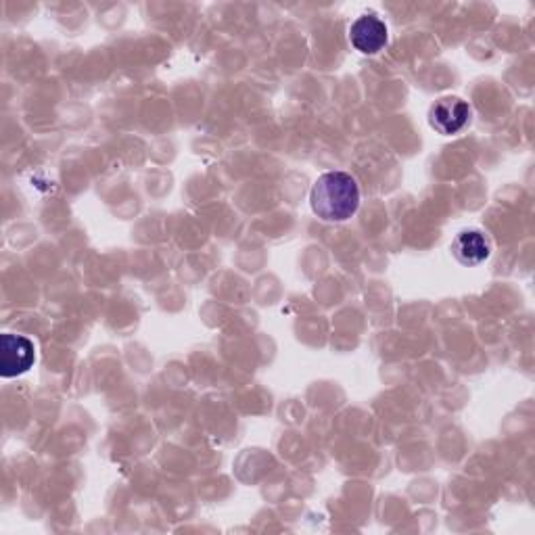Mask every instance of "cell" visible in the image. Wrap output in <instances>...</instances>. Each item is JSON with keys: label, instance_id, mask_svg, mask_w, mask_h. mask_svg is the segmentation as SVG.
Instances as JSON below:
<instances>
[{"label": "cell", "instance_id": "obj_1", "mask_svg": "<svg viewBox=\"0 0 535 535\" xmlns=\"http://www.w3.org/2000/svg\"><path fill=\"white\" fill-rule=\"evenodd\" d=\"M310 205L322 222L350 220L360 205V189L352 174L327 172L318 176L310 193Z\"/></svg>", "mask_w": 535, "mask_h": 535}, {"label": "cell", "instance_id": "obj_2", "mask_svg": "<svg viewBox=\"0 0 535 535\" xmlns=\"http://www.w3.org/2000/svg\"><path fill=\"white\" fill-rule=\"evenodd\" d=\"M36 362V347L23 335L5 333L0 337V375L13 379L28 372Z\"/></svg>", "mask_w": 535, "mask_h": 535}, {"label": "cell", "instance_id": "obj_3", "mask_svg": "<svg viewBox=\"0 0 535 535\" xmlns=\"http://www.w3.org/2000/svg\"><path fill=\"white\" fill-rule=\"evenodd\" d=\"M387 40H389V30L385 26V21L379 19L377 15H372V13L360 15L352 23L350 42L362 55H377L379 51L385 49Z\"/></svg>", "mask_w": 535, "mask_h": 535}, {"label": "cell", "instance_id": "obj_4", "mask_svg": "<svg viewBox=\"0 0 535 535\" xmlns=\"http://www.w3.org/2000/svg\"><path fill=\"white\" fill-rule=\"evenodd\" d=\"M471 120V107L458 97L439 99L429 111V124L439 134H458Z\"/></svg>", "mask_w": 535, "mask_h": 535}, {"label": "cell", "instance_id": "obj_5", "mask_svg": "<svg viewBox=\"0 0 535 535\" xmlns=\"http://www.w3.org/2000/svg\"><path fill=\"white\" fill-rule=\"evenodd\" d=\"M452 253L462 266H479L490 258L492 247L483 232L462 230L452 243Z\"/></svg>", "mask_w": 535, "mask_h": 535}]
</instances>
